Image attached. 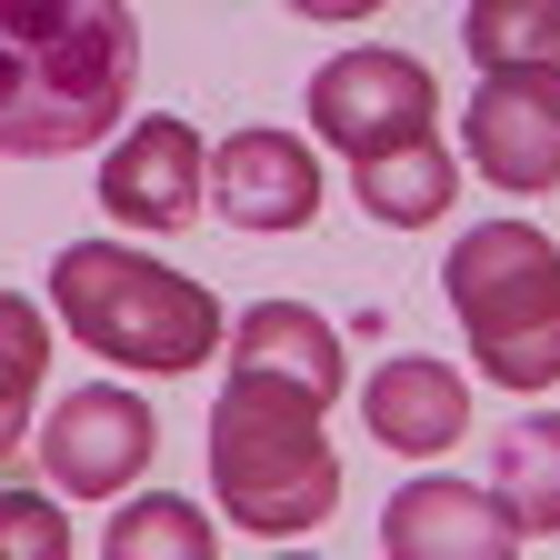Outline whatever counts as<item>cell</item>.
<instances>
[{
    "label": "cell",
    "instance_id": "obj_6",
    "mask_svg": "<svg viewBox=\"0 0 560 560\" xmlns=\"http://www.w3.org/2000/svg\"><path fill=\"white\" fill-rule=\"evenodd\" d=\"M161 460V410L120 390V381H81L50 420H40V480L81 490V501H120V490Z\"/></svg>",
    "mask_w": 560,
    "mask_h": 560
},
{
    "label": "cell",
    "instance_id": "obj_9",
    "mask_svg": "<svg viewBox=\"0 0 560 560\" xmlns=\"http://www.w3.org/2000/svg\"><path fill=\"white\" fill-rule=\"evenodd\" d=\"M200 190H210V151H200V130L180 110L130 120L120 151H110V171H101V210L130 221V231H180V221H200Z\"/></svg>",
    "mask_w": 560,
    "mask_h": 560
},
{
    "label": "cell",
    "instance_id": "obj_2",
    "mask_svg": "<svg viewBox=\"0 0 560 560\" xmlns=\"http://www.w3.org/2000/svg\"><path fill=\"white\" fill-rule=\"evenodd\" d=\"M320 410L301 381H270V371H231L221 400H210V431H200V470L221 490V511L260 540H291L320 530L340 511V451L320 431Z\"/></svg>",
    "mask_w": 560,
    "mask_h": 560
},
{
    "label": "cell",
    "instance_id": "obj_15",
    "mask_svg": "<svg viewBox=\"0 0 560 560\" xmlns=\"http://www.w3.org/2000/svg\"><path fill=\"white\" fill-rule=\"evenodd\" d=\"M101 560H221V530H210V511L180 501V490H140V501L110 511Z\"/></svg>",
    "mask_w": 560,
    "mask_h": 560
},
{
    "label": "cell",
    "instance_id": "obj_4",
    "mask_svg": "<svg viewBox=\"0 0 560 560\" xmlns=\"http://www.w3.org/2000/svg\"><path fill=\"white\" fill-rule=\"evenodd\" d=\"M451 320L470 340V361L501 390H550L560 381V241L530 221H480L441 260Z\"/></svg>",
    "mask_w": 560,
    "mask_h": 560
},
{
    "label": "cell",
    "instance_id": "obj_17",
    "mask_svg": "<svg viewBox=\"0 0 560 560\" xmlns=\"http://www.w3.org/2000/svg\"><path fill=\"white\" fill-rule=\"evenodd\" d=\"M40 371H50V330H40V301L0 291V460L31 441V400H40Z\"/></svg>",
    "mask_w": 560,
    "mask_h": 560
},
{
    "label": "cell",
    "instance_id": "obj_7",
    "mask_svg": "<svg viewBox=\"0 0 560 560\" xmlns=\"http://www.w3.org/2000/svg\"><path fill=\"white\" fill-rule=\"evenodd\" d=\"M460 151L501 190H560V81L550 70H480Z\"/></svg>",
    "mask_w": 560,
    "mask_h": 560
},
{
    "label": "cell",
    "instance_id": "obj_8",
    "mask_svg": "<svg viewBox=\"0 0 560 560\" xmlns=\"http://www.w3.org/2000/svg\"><path fill=\"white\" fill-rule=\"evenodd\" d=\"M210 210H221L231 231H311V210H320V161H311V140L301 130H231L221 151H210Z\"/></svg>",
    "mask_w": 560,
    "mask_h": 560
},
{
    "label": "cell",
    "instance_id": "obj_5",
    "mask_svg": "<svg viewBox=\"0 0 560 560\" xmlns=\"http://www.w3.org/2000/svg\"><path fill=\"white\" fill-rule=\"evenodd\" d=\"M311 130L350 171H381L420 140H441V91L410 50H340L311 70Z\"/></svg>",
    "mask_w": 560,
    "mask_h": 560
},
{
    "label": "cell",
    "instance_id": "obj_13",
    "mask_svg": "<svg viewBox=\"0 0 560 560\" xmlns=\"http://www.w3.org/2000/svg\"><path fill=\"white\" fill-rule=\"evenodd\" d=\"M490 501L511 511L521 540L560 530V410H530V420L501 431V451H490Z\"/></svg>",
    "mask_w": 560,
    "mask_h": 560
},
{
    "label": "cell",
    "instance_id": "obj_12",
    "mask_svg": "<svg viewBox=\"0 0 560 560\" xmlns=\"http://www.w3.org/2000/svg\"><path fill=\"white\" fill-rule=\"evenodd\" d=\"M231 371H270V381H301L311 400H340V330L311 301H250L231 320Z\"/></svg>",
    "mask_w": 560,
    "mask_h": 560
},
{
    "label": "cell",
    "instance_id": "obj_14",
    "mask_svg": "<svg viewBox=\"0 0 560 560\" xmlns=\"http://www.w3.org/2000/svg\"><path fill=\"white\" fill-rule=\"evenodd\" d=\"M350 190H361V210L381 231H431L441 210L460 200V161L441 151V140H420V151H400L381 171H350Z\"/></svg>",
    "mask_w": 560,
    "mask_h": 560
},
{
    "label": "cell",
    "instance_id": "obj_1",
    "mask_svg": "<svg viewBox=\"0 0 560 560\" xmlns=\"http://www.w3.org/2000/svg\"><path fill=\"white\" fill-rule=\"evenodd\" d=\"M140 21L110 0H0V161H70L120 130Z\"/></svg>",
    "mask_w": 560,
    "mask_h": 560
},
{
    "label": "cell",
    "instance_id": "obj_3",
    "mask_svg": "<svg viewBox=\"0 0 560 560\" xmlns=\"http://www.w3.org/2000/svg\"><path fill=\"white\" fill-rule=\"evenodd\" d=\"M50 311H60V330H81L101 361L151 371V381L200 371L210 350L231 340L210 280H190V270H171L151 250H120V241H60L50 250Z\"/></svg>",
    "mask_w": 560,
    "mask_h": 560
},
{
    "label": "cell",
    "instance_id": "obj_10",
    "mask_svg": "<svg viewBox=\"0 0 560 560\" xmlns=\"http://www.w3.org/2000/svg\"><path fill=\"white\" fill-rule=\"evenodd\" d=\"M381 550H390V560H521V530H511L501 501H490V480L420 470V480L390 490Z\"/></svg>",
    "mask_w": 560,
    "mask_h": 560
},
{
    "label": "cell",
    "instance_id": "obj_16",
    "mask_svg": "<svg viewBox=\"0 0 560 560\" xmlns=\"http://www.w3.org/2000/svg\"><path fill=\"white\" fill-rule=\"evenodd\" d=\"M460 40L480 70H550L560 81V0H470Z\"/></svg>",
    "mask_w": 560,
    "mask_h": 560
},
{
    "label": "cell",
    "instance_id": "obj_11",
    "mask_svg": "<svg viewBox=\"0 0 560 560\" xmlns=\"http://www.w3.org/2000/svg\"><path fill=\"white\" fill-rule=\"evenodd\" d=\"M361 431L381 441V451H410V460H431V451H451L460 431H470V381L460 371H441V361H381L371 381H361Z\"/></svg>",
    "mask_w": 560,
    "mask_h": 560
},
{
    "label": "cell",
    "instance_id": "obj_18",
    "mask_svg": "<svg viewBox=\"0 0 560 560\" xmlns=\"http://www.w3.org/2000/svg\"><path fill=\"white\" fill-rule=\"evenodd\" d=\"M0 560H70V511L50 490H0Z\"/></svg>",
    "mask_w": 560,
    "mask_h": 560
},
{
    "label": "cell",
    "instance_id": "obj_19",
    "mask_svg": "<svg viewBox=\"0 0 560 560\" xmlns=\"http://www.w3.org/2000/svg\"><path fill=\"white\" fill-rule=\"evenodd\" d=\"M270 560H311V550H270Z\"/></svg>",
    "mask_w": 560,
    "mask_h": 560
}]
</instances>
